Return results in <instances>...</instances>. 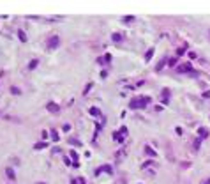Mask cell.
Masks as SVG:
<instances>
[{
	"label": "cell",
	"instance_id": "cell-15",
	"mask_svg": "<svg viewBox=\"0 0 210 184\" xmlns=\"http://www.w3.org/2000/svg\"><path fill=\"white\" fill-rule=\"evenodd\" d=\"M145 151H147V154H150V156H155V152L150 149V147H145Z\"/></svg>",
	"mask_w": 210,
	"mask_h": 184
},
{
	"label": "cell",
	"instance_id": "cell-5",
	"mask_svg": "<svg viewBox=\"0 0 210 184\" xmlns=\"http://www.w3.org/2000/svg\"><path fill=\"white\" fill-rule=\"evenodd\" d=\"M5 173H7V177H9L11 181H14V179H16V175H14V170H12L11 166H7V168H5Z\"/></svg>",
	"mask_w": 210,
	"mask_h": 184
},
{
	"label": "cell",
	"instance_id": "cell-4",
	"mask_svg": "<svg viewBox=\"0 0 210 184\" xmlns=\"http://www.w3.org/2000/svg\"><path fill=\"white\" fill-rule=\"evenodd\" d=\"M46 108H48V112H51V113H58V112H60L58 105H55V103H48Z\"/></svg>",
	"mask_w": 210,
	"mask_h": 184
},
{
	"label": "cell",
	"instance_id": "cell-3",
	"mask_svg": "<svg viewBox=\"0 0 210 184\" xmlns=\"http://www.w3.org/2000/svg\"><path fill=\"white\" fill-rule=\"evenodd\" d=\"M178 73H192V64H184V65H178Z\"/></svg>",
	"mask_w": 210,
	"mask_h": 184
},
{
	"label": "cell",
	"instance_id": "cell-14",
	"mask_svg": "<svg viewBox=\"0 0 210 184\" xmlns=\"http://www.w3.org/2000/svg\"><path fill=\"white\" fill-rule=\"evenodd\" d=\"M152 55H154V50H152V48H150V50L147 51V55H145V58H147V60H148V58H152Z\"/></svg>",
	"mask_w": 210,
	"mask_h": 184
},
{
	"label": "cell",
	"instance_id": "cell-1",
	"mask_svg": "<svg viewBox=\"0 0 210 184\" xmlns=\"http://www.w3.org/2000/svg\"><path fill=\"white\" fill-rule=\"evenodd\" d=\"M150 103V97H147V96H141V97H134L132 101H131V108L132 110H140V108H145L147 105Z\"/></svg>",
	"mask_w": 210,
	"mask_h": 184
},
{
	"label": "cell",
	"instance_id": "cell-2",
	"mask_svg": "<svg viewBox=\"0 0 210 184\" xmlns=\"http://www.w3.org/2000/svg\"><path fill=\"white\" fill-rule=\"evenodd\" d=\"M58 44H60V37H58V35H53V37L48 41V48L50 50H57Z\"/></svg>",
	"mask_w": 210,
	"mask_h": 184
},
{
	"label": "cell",
	"instance_id": "cell-13",
	"mask_svg": "<svg viewBox=\"0 0 210 184\" xmlns=\"http://www.w3.org/2000/svg\"><path fill=\"white\" fill-rule=\"evenodd\" d=\"M69 143H72V145H81V142H80V140H76V138H69Z\"/></svg>",
	"mask_w": 210,
	"mask_h": 184
},
{
	"label": "cell",
	"instance_id": "cell-19",
	"mask_svg": "<svg viewBox=\"0 0 210 184\" xmlns=\"http://www.w3.org/2000/svg\"><path fill=\"white\" fill-rule=\"evenodd\" d=\"M35 184H44V182H35Z\"/></svg>",
	"mask_w": 210,
	"mask_h": 184
},
{
	"label": "cell",
	"instance_id": "cell-6",
	"mask_svg": "<svg viewBox=\"0 0 210 184\" xmlns=\"http://www.w3.org/2000/svg\"><path fill=\"white\" fill-rule=\"evenodd\" d=\"M46 145H48L46 142H39V143H35V145H34V149H35V151H41V149H44Z\"/></svg>",
	"mask_w": 210,
	"mask_h": 184
},
{
	"label": "cell",
	"instance_id": "cell-8",
	"mask_svg": "<svg viewBox=\"0 0 210 184\" xmlns=\"http://www.w3.org/2000/svg\"><path fill=\"white\" fill-rule=\"evenodd\" d=\"M37 64H39V60H37V58L30 60V64H28V69H35V67H37Z\"/></svg>",
	"mask_w": 210,
	"mask_h": 184
},
{
	"label": "cell",
	"instance_id": "cell-10",
	"mask_svg": "<svg viewBox=\"0 0 210 184\" xmlns=\"http://www.w3.org/2000/svg\"><path fill=\"white\" fill-rule=\"evenodd\" d=\"M111 39H113L115 43H120V41H122V35H120V34H113V35H111Z\"/></svg>",
	"mask_w": 210,
	"mask_h": 184
},
{
	"label": "cell",
	"instance_id": "cell-12",
	"mask_svg": "<svg viewBox=\"0 0 210 184\" xmlns=\"http://www.w3.org/2000/svg\"><path fill=\"white\" fill-rule=\"evenodd\" d=\"M200 136H201V138H205V136H208V131H207V129H203V128H201V129H200Z\"/></svg>",
	"mask_w": 210,
	"mask_h": 184
},
{
	"label": "cell",
	"instance_id": "cell-18",
	"mask_svg": "<svg viewBox=\"0 0 210 184\" xmlns=\"http://www.w3.org/2000/svg\"><path fill=\"white\" fill-rule=\"evenodd\" d=\"M78 184H85V181H83V179L80 177V179H78Z\"/></svg>",
	"mask_w": 210,
	"mask_h": 184
},
{
	"label": "cell",
	"instance_id": "cell-16",
	"mask_svg": "<svg viewBox=\"0 0 210 184\" xmlns=\"http://www.w3.org/2000/svg\"><path fill=\"white\" fill-rule=\"evenodd\" d=\"M90 113H92V115H99V110H97V108H90Z\"/></svg>",
	"mask_w": 210,
	"mask_h": 184
},
{
	"label": "cell",
	"instance_id": "cell-17",
	"mask_svg": "<svg viewBox=\"0 0 210 184\" xmlns=\"http://www.w3.org/2000/svg\"><path fill=\"white\" fill-rule=\"evenodd\" d=\"M132 20H134L132 16H125V18H124V21H125V23H129V21H132Z\"/></svg>",
	"mask_w": 210,
	"mask_h": 184
},
{
	"label": "cell",
	"instance_id": "cell-9",
	"mask_svg": "<svg viewBox=\"0 0 210 184\" xmlns=\"http://www.w3.org/2000/svg\"><path fill=\"white\" fill-rule=\"evenodd\" d=\"M51 140H53V142H58V133L55 129H51Z\"/></svg>",
	"mask_w": 210,
	"mask_h": 184
},
{
	"label": "cell",
	"instance_id": "cell-11",
	"mask_svg": "<svg viewBox=\"0 0 210 184\" xmlns=\"http://www.w3.org/2000/svg\"><path fill=\"white\" fill-rule=\"evenodd\" d=\"M11 92H12L14 96H20V94H21V90L18 89V87H11Z\"/></svg>",
	"mask_w": 210,
	"mask_h": 184
},
{
	"label": "cell",
	"instance_id": "cell-7",
	"mask_svg": "<svg viewBox=\"0 0 210 184\" xmlns=\"http://www.w3.org/2000/svg\"><path fill=\"white\" fill-rule=\"evenodd\" d=\"M18 37H20V41H23V43H27V34H25L23 30H18Z\"/></svg>",
	"mask_w": 210,
	"mask_h": 184
}]
</instances>
